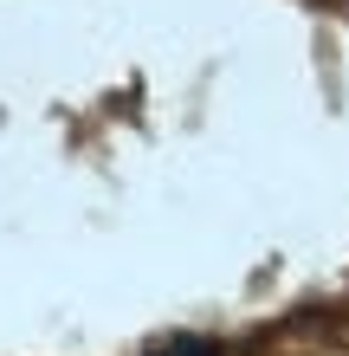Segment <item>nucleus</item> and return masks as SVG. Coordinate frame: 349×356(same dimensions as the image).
<instances>
[{"label":"nucleus","mask_w":349,"mask_h":356,"mask_svg":"<svg viewBox=\"0 0 349 356\" xmlns=\"http://www.w3.org/2000/svg\"><path fill=\"white\" fill-rule=\"evenodd\" d=\"M155 356H220L214 343H201V337H175V343H162Z\"/></svg>","instance_id":"f257e3e1"}]
</instances>
